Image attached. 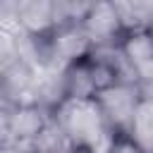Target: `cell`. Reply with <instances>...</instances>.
Segmentation results:
<instances>
[{
	"instance_id": "1",
	"label": "cell",
	"mask_w": 153,
	"mask_h": 153,
	"mask_svg": "<svg viewBox=\"0 0 153 153\" xmlns=\"http://www.w3.org/2000/svg\"><path fill=\"white\" fill-rule=\"evenodd\" d=\"M53 117L65 127L81 153H112L120 139L108 124L96 98H67L62 100Z\"/></svg>"
},
{
	"instance_id": "2",
	"label": "cell",
	"mask_w": 153,
	"mask_h": 153,
	"mask_svg": "<svg viewBox=\"0 0 153 153\" xmlns=\"http://www.w3.org/2000/svg\"><path fill=\"white\" fill-rule=\"evenodd\" d=\"M53 112L36 103H14L2 105V124H0V146H24L29 148L33 139L50 122Z\"/></svg>"
},
{
	"instance_id": "3",
	"label": "cell",
	"mask_w": 153,
	"mask_h": 153,
	"mask_svg": "<svg viewBox=\"0 0 153 153\" xmlns=\"http://www.w3.org/2000/svg\"><path fill=\"white\" fill-rule=\"evenodd\" d=\"M62 72L67 98H98V93L117 84V74L112 72V67L96 53L65 67Z\"/></svg>"
},
{
	"instance_id": "4",
	"label": "cell",
	"mask_w": 153,
	"mask_h": 153,
	"mask_svg": "<svg viewBox=\"0 0 153 153\" xmlns=\"http://www.w3.org/2000/svg\"><path fill=\"white\" fill-rule=\"evenodd\" d=\"M141 98H143V88L139 84H129V81H117V84L108 86L103 93H98L96 100H98L108 124L112 127V131L120 139H127Z\"/></svg>"
},
{
	"instance_id": "5",
	"label": "cell",
	"mask_w": 153,
	"mask_h": 153,
	"mask_svg": "<svg viewBox=\"0 0 153 153\" xmlns=\"http://www.w3.org/2000/svg\"><path fill=\"white\" fill-rule=\"evenodd\" d=\"M45 45H48L50 69H65L93 53V45L81 24L57 26L50 36H45Z\"/></svg>"
},
{
	"instance_id": "6",
	"label": "cell",
	"mask_w": 153,
	"mask_h": 153,
	"mask_svg": "<svg viewBox=\"0 0 153 153\" xmlns=\"http://www.w3.org/2000/svg\"><path fill=\"white\" fill-rule=\"evenodd\" d=\"M81 26H84L93 50L120 45L124 38V26H122L115 0H96L88 10L86 19L81 22Z\"/></svg>"
},
{
	"instance_id": "7",
	"label": "cell",
	"mask_w": 153,
	"mask_h": 153,
	"mask_svg": "<svg viewBox=\"0 0 153 153\" xmlns=\"http://www.w3.org/2000/svg\"><path fill=\"white\" fill-rule=\"evenodd\" d=\"M143 91H153V31L124 33L120 43Z\"/></svg>"
},
{
	"instance_id": "8",
	"label": "cell",
	"mask_w": 153,
	"mask_h": 153,
	"mask_svg": "<svg viewBox=\"0 0 153 153\" xmlns=\"http://www.w3.org/2000/svg\"><path fill=\"white\" fill-rule=\"evenodd\" d=\"M127 139L139 153H153V91H143Z\"/></svg>"
},
{
	"instance_id": "9",
	"label": "cell",
	"mask_w": 153,
	"mask_h": 153,
	"mask_svg": "<svg viewBox=\"0 0 153 153\" xmlns=\"http://www.w3.org/2000/svg\"><path fill=\"white\" fill-rule=\"evenodd\" d=\"M124 33L153 31V0H115Z\"/></svg>"
},
{
	"instance_id": "10",
	"label": "cell",
	"mask_w": 153,
	"mask_h": 153,
	"mask_svg": "<svg viewBox=\"0 0 153 153\" xmlns=\"http://www.w3.org/2000/svg\"><path fill=\"white\" fill-rule=\"evenodd\" d=\"M29 148L33 153H81L79 146L72 141V136L65 131V127L55 117H50V122L43 127V131L33 139Z\"/></svg>"
},
{
	"instance_id": "11",
	"label": "cell",
	"mask_w": 153,
	"mask_h": 153,
	"mask_svg": "<svg viewBox=\"0 0 153 153\" xmlns=\"http://www.w3.org/2000/svg\"><path fill=\"white\" fill-rule=\"evenodd\" d=\"M112 153H139V151L129 143V139H124V141H120V143L115 146V151H112Z\"/></svg>"
},
{
	"instance_id": "12",
	"label": "cell",
	"mask_w": 153,
	"mask_h": 153,
	"mask_svg": "<svg viewBox=\"0 0 153 153\" xmlns=\"http://www.w3.org/2000/svg\"><path fill=\"white\" fill-rule=\"evenodd\" d=\"M0 153H33V151L24 146H0Z\"/></svg>"
}]
</instances>
